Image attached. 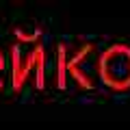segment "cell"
<instances>
[{"label":"cell","instance_id":"3","mask_svg":"<svg viewBox=\"0 0 130 130\" xmlns=\"http://www.w3.org/2000/svg\"><path fill=\"white\" fill-rule=\"evenodd\" d=\"M93 50H95L93 43H83V46L76 48V50H70V48H67V74H70L72 80L78 83L80 89H93L95 87L93 76L87 74V70H85V61H87V56L91 54Z\"/></svg>","mask_w":130,"mask_h":130},{"label":"cell","instance_id":"1","mask_svg":"<svg viewBox=\"0 0 130 130\" xmlns=\"http://www.w3.org/2000/svg\"><path fill=\"white\" fill-rule=\"evenodd\" d=\"M98 78L113 91L130 89V46L115 43L106 48L95 61Z\"/></svg>","mask_w":130,"mask_h":130},{"label":"cell","instance_id":"6","mask_svg":"<svg viewBox=\"0 0 130 130\" xmlns=\"http://www.w3.org/2000/svg\"><path fill=\"white\" fill-rule=\"evenodd\" d=\"M7 63H5V54H2V50H0V91H2V87H5V80H2V72H5Z\"/></svg>","mask_w":130,"mask_h":130},{"label":"cell","instance_id":"2","mask_svg":"<svg viewBox=\"0 0 130 130\" xmlns=\"http://www.w3.org/2000/svg\"><path fill=\"white\" fill-rule=\"evenodd\" d=\"M43 43H37L32 46L30 50L24 54L22 46H11V80H13V91L20 93L26 85L28 76L35 72V63H37V56L41 54Z\"/></svg>","mask_w":130,"mask_h":130},{"label":"cell","instance_id":"4","mask_svg":"<svg viewBox=\"0 0 130 130\" xmlns=\"http://www.w3.org/2000/svg\"><path fill=\"white\" fill-rule=\"evenodd\" d=\"M56 87H67V46L65 43H59V50H56Z\"/></svg>","mask_w":130,"mask_h":130},{"label":"cell","instance_id":"5","mask_svg":"<svg viewBox=\"0 0 130 130\" xmlns=\"http://www.w3.org/2000/svg\"><path fill=\"white\" fill-rule=\"evenodd\" d=\"M15 39H18V46H26V43H32V46H37L41 43V28H32V30H24V28H15L13 30Z\"/></svg>","mask_w":130,"mask_h":130}]
</instances>
